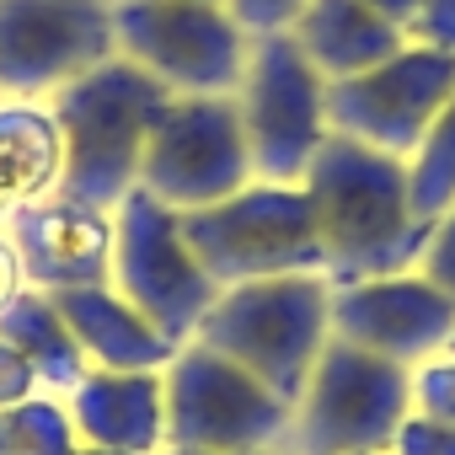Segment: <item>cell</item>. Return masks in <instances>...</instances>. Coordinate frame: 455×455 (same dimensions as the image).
<instances>
[{"instance_id": "8", "label": "cell", "mask_w": 455, "mask_h": 455, "mask_svg": "<svg viewBox=\"0 0 455 455\" xmlns=\"http://www.w3.org/2000/svg\"><path fill=\"white\" fill-rule=\"evenodd\" d=\"M166 343H193L204 311L220 300V284L204 274L182 242V220L145 188L113 209V279H108Z\"/></svg>"}, {"instance_id": "32", "label": "cell", "mask_w": 455, "mask_h": 455, "mask_svg": "<svg viewBox=\"0 0 455 455\" xmlns=\"http://www.w3.org/2000/svg\"><path fill=\"white\" fill-rule=\"evenodd\" d=\"M450 354H455V338H450Z\"/></svg>"}, {"instance_id": "20", "label": "cell", "mask_w": 455, "mask_h": 455, "mask_svg": "<svg viewBox=\"0 0 455 455\" xmlns=\"http://www.w3.org/2000/svg\"><path fill=\"white\" fill-rule=\"evenodd\" d=\"M407 193H412V209L423 220H439L455 204V97L439 108V118L428 124L423 145L412 150V161H407Z\"/></svg>"}, {"instance_id": "31", "label": "cell", "mask_w": 455, "mask_h": 455, "mask_svg": "<svg viewBox=\"0 0 455 455\" xmlns=\"http://www.w3.org/2000/svg\"><path fill=\"white\" fill-rule=\"evenodd\" d=\"M161 455H214V450H161Z\"/></svg>"}, {"instance_id": "13", "label": "cell", "mask_w": 455, "mask_h": 455, "mask_svg": "<svg viewBox=\"0 0 455 455\" xmlns=\"http://www.w3.org/2000/svg\"><path fill=\"white\" fill-rule=\"evenodd\" d=\"M332 338L370 348L402 370L428 364L434 354L450 348L455 338V306L418 274H391V279H359L332 290Z\"/></svg>"}, {"instance_id": "4", "label": "cell", "mask_w": 455, "mask_h": 455, "mask_svg": "<svg viewBox=\"0 0 455 455\" xmlns=\"http://www.w3.org/2000/svg\"><path fill=\"white\" fill-rule=\"evenodd\" d=\"M177 220H182V242L193 247V258L220 290L327 268L316 214L300 182H247L225 204H209Z\"/></svg>"}, {"instance_id": "22", "label": "cell", "mask_w": 455, "mask_h": 455, "mask_svg": "<svg viewBox=\"0 0 455 455\" xmlns=\"http://www.w3.org/2000/svg\"><path fill=\"white\" fill-rule=\"evenodd\" d=\"M412 412L428 418V423L455 428V354L450 348L412 370Z\"/></svg>"}, {"instance_id": "26", "label": "cell", "mask_w": 455, "mask_h": 455, "mask_svg": "<svg viewBox=\"0 0 455 455\" xmlns=\"http://www.w3.org/2000/svg\"><path fill=\"white\" fill-rule=\"evenodd\" d=\"M386 455H455V428H444V423H428V418H407L402 428H396V439H391V450Z\"/></svg>"}, {"instance_id": "29", "label": "cell", "mask_w": 455, "mask_h": 455, "mask_svg": "<svg viewBox=\"0 0 455 455\" xmlns=\"http://www.w3.org/2000/svg\"><path fill=\"white\" fill-rule=\"evenodd\" d=\"M364 6H370V12H380L391 28H402V33H407V28H412V17L423 12V0H364Z\"/></svg>"}, {"instance_id": "33", "label": "cell", "mask_w": 455, "mask_h": 455, "mask_svg": "<svg viewBox=\"0 0 455 455\" xmlns=\"http://www.w3.org/2000/svg\"><path fill=\"white\" fill-rule=\"evenodd\" d=\"M214 6H225V0H214Z\"/></svg>"}, {"instance_id": "3", "label": "cell", "mask_w": 455, "mask_h": 455, "mask_svg": "<svg viewBox=\"0 0 455 455\" xmlns=\"http://www.w3.org/2000/svg\"><path fill=\"white\" fill-rule=\"evenodd\" d=\"M327 338H332V284L322 274H290V279L220 290V300L204 311L193 332V343L242 364L290 407L300 402Z\"/></svg>"}, {"instance_id": "18", "label": "cell", "mask_w": 455, "mask_h": 455, "mask_svg": "<svg viewBox=\"0 0 455 455\" xmlns=\"http://www.w3.org/2000/svg\"><path fill=\"white\" fill-rule=\"evenodd\" d=\"M65 145L49 102L0 97V225L60 193Z\"/></svg>"}, {"instance_id": "23", "label": "cell", "mask_w": 455, "mask_h": 455, "mask_svg": "<svg viewBox=\"0 0 455 455\" xmlns=\"http://www.w3.org/2000/svg\"><path fill=\"white\" fill-rule=\"evenodd\" d=\"M418 274L455 306V204L428 225V242L418 252Z\"/></svg>"}, {"instance_id": "27", "label": "cell", "mask_w": 455, "mask_h": 455, "mask_svg": "<svg viewBox=\"0 0 455 455\" xmlns=\"http://www.w3.org/2000/svg\"><path fill=\"white\" fill-rule=\"evenodd\" d=\"M407 44L455 54V0H423V12H418L412 28H407Z\"/></svg>"}, {"instance_id": "7", "label": "cell", "mask_w": 455, "mask_h": 455, "mask_svg": "<svg viewBox=\"0 0 455 455\" xmlns=\"http://www.w3.org/2000/svg\"><path fill=\"white\" fill-rule=\"evenodd\" d=\"M290 402L258 375L204 343H182L166 364V450L214 455H279L290 434Z\"/></svg>"}, {"instance_id": "19", "label": "cell", "mask_w": 455, "mask_h": 455, "mask_svg": "<svg viewBox=\"0 0 455 455\" xmlns=\"http://www.w3.org/2000/svg\"><path fill=\"white\" fill-rule=\"evenodd\" d=\"M0 338L28 354V364L38 370L44 396H60L65 402L86 380V370H92L86 354H81V343L70 338L65 316L54 311V300L44 290H22L6 311H0Z\"/></svg>"}, {"instance_id": "14", "label": "cell", "mask_w": 455, "mask_h": 455, "mask_svg": "<svg viewBox=\"0 0 455 455\" xmlns=\"http://www.w3.org/2000/svg\"><path fill=\"white\" fill-rule=\"evenodd\" d=\"M6 236L22 258L28 290L60 295V290H86L113 279V214L70 204V198H44L22 214L6 220Z\"/></svg>"}, {"instance_id": "17", "label": "cell", "mask_w": 455, "mask_h": 455, "mask_svg": "<svg viewBox=\"0 0 455 455\" xmlns=\"http://www.w3.org/2000/svg\"><path fill=\"white\" fill-rule=\"evenodd\" d=\"M290 38L322 70V81L364 76V70H375L407 49V33L391 28L380 12H370L364 0H306V12L295 17Z\"/></svg>"}, {"instance_id": "21", "label": "cell", "mask_w": 455, "mask_h": 455, "mask_svg": "<svg viewBox=\"0 0 455 455\" xmlns=\"http://www.w3.org/2000/svg\"><path fill=\"white\" fill-rule=\"evenodd\" d=\"M76 423L60 396H33L0 412V455H76Z\"/></svg>"}, {"instance_id": "10", "label": "cell", "mask_w": 455, "mask_h": 455, "mask_svg": "<svg viewBox=\"0 0 455 455\" xmlns=\"http://www.w3.org/2000/svg\"><path fill=\"white\" fill-rule=\"evenodd\" d=\"M247 182H258V172H252L236 97H172V108L161 113L145 145L140 188L166 209L193 214L225 204Z\"/></svg>"}, {"instance_id": "6", "label": "cell", "mask_w": 455, "mask_h": 455, "mask_svg": "<svg viewBox=\"0 0 455 455\" xmlns=\"http://www.w3.org/2000/svg\"><path fill=\"white\" fill-rule=\"evenodd\" d=\"M113 44L172 97H236L252 33L214 0H113Z\"/></svg>"}, {"instance_id": "1", "label": "cell", "mask_w": 455, "mask_h": 455, "mask_svg": "<svg viewBox=\"0 0 455 455\" xmlns=\"http://www.w3.org/2000/svg\"><path fill=\"white\" fill-rule=\"evenodd\" d=\"M316 236L327 258V284H359V279H391L418 268V252L428 242V225L412 209L407 193V161L370 150L348 134H327L316 161L300 177Z\"/></svg>"}, {"instance_id": "12", "label": "cell", "mask_w": 455, "mask_h": 455, "mask_svg": "<svg viewBox=\"0 0 455 455\" xmlns=\"http://www.w3.org/2000/svg\"><path fill=\"white\" fill-rule=\"evenodd\" d=\"M450 97H455V54L407 44L402 54H391L364 76L327 81V129L396 161H412V150L423 145L428 124Z\"/></svg>"}, {"instance_id": "30", "label": "cell", "mask_w": 455, "mask_h": 455, "mask_svg": "<svg viewBox=\"0 0 455 455\" xmlns=\"http://www.w3.org/2000/svg\"><path fill=\"white\" fill-rule=\"evenodd\" d=\"M76 455H118V450H92V444H81Z\"/></svg>"}, {"instance_id": "15", "label": "cell", "mask_w": 455, "mask_h": 455, "mask_svg": "<svg viewBox=\"0 0 455 455\" xmlns=\"http://www.w3.org/2000/svg\"><path fill=\"white\" fill-rule=\"evenodd\" d=\"M76 439L118 455L166 450V370H86L65 396Z\"/></svg>"}, {"instance_id": "9", "label": "cell", "mask_w": 455, "mask_h": 455, "mask_svg": "<svg viewBox=\"0 0 455 455\" xmlns=\"http://www.w3.org/2000/svg\"><path fill=\"white\" fill-rule=\"evenodd\" d=\"M247 150L258 182H300L316 150L327 145V81L300 54L290 33L252 38L247 76L236 86Z\"/></svg>"}, {"instance_id": "28", "label": "cell", "mask_w": 455, "mask_h": 455, "mask_svg": "<svg viewBox=\"0 0 455 455\" xmlns=\"http://www.w3.org/2000/svg\"><path fill=\"white\" fill-rule=\"evenodd\" d=\"M22 290H28V279H22V258H17V247H12V236H6V225H0V311H6Z\"/></svg>"}, {"instance_id": "25", "label": "cell", "mask_w": 455, "mask_h": 455, "mask_svg": "<svg viewBox=\"0 0 455 455\" xmlns=\"http://www.w3.org/2000/svg\"><path fill=\"white\" fill-rule=\"evenodd\" d=\"M33 396H44L38 370L28 364L22 348H12L6 338H0V412H6V407H22V402H33Z\"/></svg>"}, {"instance_id": "24", "label": "cell", "mask_w": 455, "mask_h": 455, "mask_svg": "<svg viewBox=\"0 0 455 455\" xmlns=\"http://www.w3.org/2000/svg\"><path fill=\"white\" fill-rule=\"evenodd\" d=\"M225 12H231L252 38H263V33H290L295 17L306 12V0H225Z\"/></svg>"}, {"instance_id": "11", "label": "cell", "mask_w": 455, "mask_h": 455, "mask_svg": "<svg viewBox=\"0 0 455 455\" xmlns=\"http://www.w3.org/2000/svg\"><path fill=\"white\" fill-rule=\"evenodd\" d=\"M113 54V0H0V97L49 102Z\"/></svg>"}, {"instance_id": "16", "label": "cell", "mask_w": 455, "mask_h": 455, "mask_svg": "<svg viewBox=\"0 0 455 455\" xmlns=\"http://www.w3.org/2000/svg\"><path fill=\"white\" fill-rule=\"evenodd\" d=\"M49 300L65 316V327L81 343L92 370H166L172 354H177V343H166L113 284L60 290Z\"/></svg>"}, {"instance_id": "5", "label": "cell", "mask_w": 455, "mask_h": 455, "mask_svg": "<svg viewBox=\"0 0 455 455\" xmlns=\"http://www.w3.org/2000/svg\"><path fill=\"white\" fill-rule=\"evenodd\" d=\"M412 418V370L327 338L284 434V455H386Z\"/></svg>"}, {"instance_id": "34", "label": "cell", "mask_w": 455, "mask_h": 455, "mask_svg": "<svg viewBox=\"0 0 455 455\" xmlns=\"http://www.w3.org/2000/svg\"><path fill=\"white\" fill-rule=\"evenodd\" d=\"M279 455H284V450H279Z\"/></svg>"}, {"instance_id": "2", "label": "cell", "mask_w": 455, "mask_h": 455, "mask_svg": "<svg viewBox=\"0 0 455 455\" xmlns=\"http://www.w3.org/2000/svg\"><path fill=\"white\" fill-rule=\"evenodd\" d=\"M166 108H172V92L156 76H145L140 65H129L124 54H113L97 70H86L81 81L60 86L49 97L60 145H65L60 198L113 214L140 188L145 145Z\"/></svg>"}]
</instances>
